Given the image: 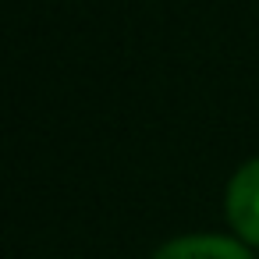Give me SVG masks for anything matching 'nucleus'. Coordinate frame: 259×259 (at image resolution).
Returning a JSON list of instances; mask_svg holds the SVG:
<instances>
[{"instance_id": "obj_1", "label": "nucleus", "mask_w": 259, "mask_h": 259, "mask_svg": "<svg viewBox=\"0 0 259 259\" xmlns=\"http://www.w3.org/2000/svg\"><path fill=\"white\" fill-rule=\"evenodd\" d=\"M224 217H227L231 234L255 252L259 248V156L241 160L234 174L227 178Z\"/></svg>"}, {"instance_id": "obj_2", "label": "nucleus", "mask_w": 259, "mask_h": 259, "mask_svg": "<svg viewBox=\"0 0 259 259\" xmlns=\"http://www.w3.org/2000/svg\"><path fill=\"white\" fill-rule=\"evenodd\" d=\"M149 259H255L248 245H241L234 234H178L163 241Z\"/></svg>"}]
</instances>
